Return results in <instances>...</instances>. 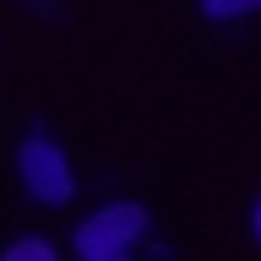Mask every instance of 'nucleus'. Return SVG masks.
Wrapping results in <instances>:
<instances>
[{
    "label": "nucleus",
    "mask_w": 261,
    "mask_h": 261,
    "mask_svg": "<svg viewBox=\"0 0 261 261\" xmlns=\"http://www.w3.org/2000/svg\"><path fill=\"white\" fill-rule=\"evenodd\" d=\"M256 240H261V207H256Z\"/></svg>",
    "instance_id": "obj_5"
},
{
    "label": "nucleus",
    "mask_w": 261,
    "mask_h": 261,
    "mask_svg": "<svg viewBox=\"0 0 261 261\" xmlns=\"http://www.w3.org/2000/svg\"><path fill=\"white\" fill-rule=\"evenodd\" d=\"M16 169H22L28 196H33V201H44V207H65V201L76 196L71 158H65L60 142H49V136H28L22 152H16Z\"/></svg>",
    "instance_id": "obj_2"
},
{
    "label": "nucleus",
    "mask_w": 261,
    "mask_h": 261,
    "mask_svg": "<svg viewBox=\"0 0 261 261\" xmlns=\"http://www.w3.org/2000/svg\"><path fill=\"white\" fill-rule=\"evenodd\" d=\"M142 240H147V207L109 201V207H98L76 228V256L82 261H114V256H125V250H136Z\"/></svg>",
    "instance_id": "obj_1"
},
{
    "label": "nucleus",
    "mask_w": 261,
    "mask_h": 261,
    "mask_svg": "<svg viewBox=\"0 0 261 261\" xmlns=\"http://www.w3.org/2000/svg\"><path fill=\"white\" fill-rule=\"evenodd\" d=\"M201 11L212 22H228V16H245V11H261V0H201Z\"/></svg>",
    "instance_id": "obj_4"
},
{
    "label": "nucleus",
    "mask_w": 261,
    "mask_h": 261,
    "mask_svg": "<svg viewBox=\"0 0 261 261\" xmlns=\"http://www.w3.org/2000/svg\"><path fill=\"white\" fill-rule=\"evenodd\" d=\"M6 261H55V245L38 240V234H28V240H11V245H6Z\"/></svg>",
    "instance_id": "obj_3"
}]
</instances>
